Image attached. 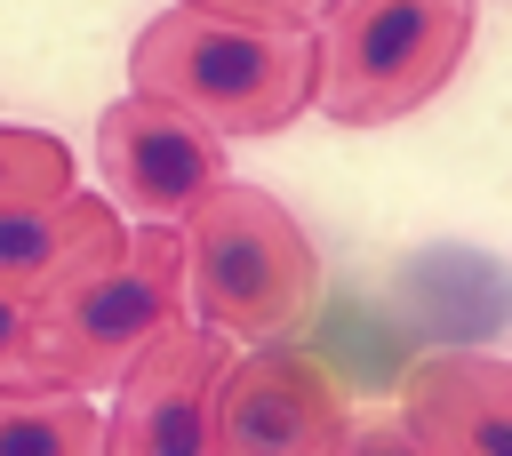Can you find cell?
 <instances>
[{"mask_svg": "<svg viewBox=\"0 0 512 456\" xmlns=\"http://www.w3.org/2000/svg\"><path fill=\"white\" fill-rule=\"evenodd\" d=\"M312 24L280 16H216V8H168L128 48V88L176 104L208 136H280L312 112Z\"/></svg>", "mask_w": 512, "mask_h": 456, "instance_id": "6da1fadb", "label": "cell"}, {"mask_svg": "<svg viewBox=\"0 0 512 456\" xmlns=\"http://www.w3.org/2000/svg\"><path fill=\"white\" fill-rule=\"evenodd\" d=\"M176 320H184V232L120 224L64 288L32 304L40 376L64 392H112L120 368Z\"/></svg>", "mask_w": 512, "mask_h": 456, "instance_id": "7a4b0ae2", "label": "cell"}, {"mask_svg": "<svg viewBox=\"0 0 512 456\" xmlns=\"http://www.w3.org/2000/svg\"><path fill=\"white\" fill-rule=\"evenodd\" d=\"M176 232H184V312L200 328H224L232 344L280 336L312 304V288H320L312 232L264 184L216 176L176 216Z\"/></svg>", "mask_w": 512, "mask_h": 456, "instance_id": "3957f363", "label": "cell"}, {"mask_svg": "<svg viewBox=\"0 0 512 456\" xmlns=\"http://www.w3.org/2000/svg\"><path fill=\"white\" fill-rule=\"evenodd\" d=\"M312 32V104L336 128H384L424 112L464 72L480 0H328Z\"/></svg>", "mask_w": 512, "mask_h": 456, "instance_id": "277c9868", "label": "cell"}, {"mask_svg": "<svg viewBox=\"0 0 512 456\" xmlns=\"http://www.w3.org/2000/svg\"><path fill=\"white\" fill-rule=\"evenodd\" d=\"M352 400L336 368L312 352H240L216 376L208 400V456H320L344 432Z\"/></svg>", "mask_w": 512, "mask_h": 456, "instance_id": "5b68a950", "label": "cell"}, {"mask_svg": "<svg viewBox=\"0 0 512 456\" xmlns=\"http://www.w3.org/2000/svg\"><path fill=\"white\" fill-rule=\"evenodd\" d=\"M224 360H232L224 328H200L192 312L176 328H160L120 368L96 456H208V400H216Z\"/></svg>", "mask_w": 512, "mask_h": 456, "instance_id": "8992f818", "label": "cell"}, {"mask_svg": "<svg viewBox=\"0 0 512 456\" xmlns=\"http://www.w3.org/2000/svg\"><path fill=\"white\" fill-rule=\"evenodd\" d=\"M96 176H104V200L128 208L136 224H176L224 176V136H208L176 104L128 88L96 120Z\"/></svg>", "mask_w": 512, "mask_h": 456, "instance_id": "52a82bcc", "label": "cell"}, {"mask_svg": "<svg viewBox=\"0 0 512 456\" xmlns=\"http://www.w3.org/2000/svg\"><path fill=\"white\" fill-rule=\"evenodd\" d=\"M400 424L424 456H512V368L496 352H432L400 384Z\"/></svg>", "mask_w": 512, "mask_h": 456, "instance_id": "ba28073f", "label": "cell"}, {"mask_svg": "<svg viewBox=\"0 0 512 456\" xmlns=\"http://www.w3.org/2000/svg\"><path fill=\"white\" fill-rule=\"evenodd\" d=\"M120 232V208L104 192H48V200H0V296L40 304L64 288L104 240Z\"/></svg>", "mask_w": 512, "mask_h": 456, "instance_id": "9c48e42d", "label": "cell"}, {"mask_svg": "<svg viewBox=\"0 0 512 456\" xmlns=\"http://www.w3.org/2000/svg\"><path fill=\"white\" fill-rule=\"evenodd\" d=\"M104 408L64 384H0V456H96Z\"/></svg>", "mask_w": 512, "mask_h": 456, "instance_id": "30bf717a", "label": "cell"}, {"mask_svg": "<svg viewBox=\"0 0 512 456\" xmlns=\"http://www.w3.org/2000/svg\"><path fill=\"white\" fill-rule=\"evenodd\" d=\"M72 184H80V160H72L64 136L0 120V200H48V192H72Z\"/></svg>", "mask_w": 512, "mask_h": 456, "instance_id": "8fae6325", "label": "cell"}, {"mask_svg": "<svg viewBox=\"0 0 512 456\" xmlns=\"http://www.w3.org/2000/svg\"><path fill=\"white\" fill-rule=\"evenodd\" d=\"M0 384H48V376H40L32 304H16V296H0Z\"/></svg>", "mask_w": 512, "mask_h": 456, "instance_id": "7c38bea8", "label": "cell"}, {"mask_svg": "<svg viewBox=\"0 0 512 456\" xmlns=\"http://www.w3.org/2000/svg\"><path fill=\"white\" fill-rule=\"evenodd\" d=\"M320 456H424V448L408 440L400 416H344V432H336Z\"/></svg>", "mask_w": 512, "mask_h": 456, "instance_id": "4fadbf2b", "label": "cell"}, {"mask_svg": "<svg viewBox=\"0 0 512 456\" xmlns=\"http://www.w3.org/2000/svg\"><path fill=\"white\" fill-rule=\"evenodd\" d=\"M184 8H216V16H280V24H320L328 0H184Z\"/></svg>", "mask_w": 512, "mask_h": 456, "instance_id": "5bb4252c", "label": "cell"}]
</instances>
